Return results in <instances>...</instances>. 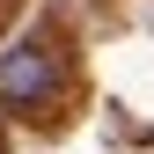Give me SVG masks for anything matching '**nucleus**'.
Listing matches in <instances>:
<instances>
[{
  "mask_svg": "<svg viewBox=\"0 0 154 154\" xmlns=\"http://www.w3.org/2000/svg\"><path fill=\"white\" fill-rule=\"evenodd\" d=\"M51 95H59V51H51V37H29V44H15L0 59V103L29 110V103H51Z\"/></svg>",
  "mask_w": 154,
  "mask_h": 154,
  "instance_id": "nucleus-1",
  "label": "nucleus"
}]
</instances>
